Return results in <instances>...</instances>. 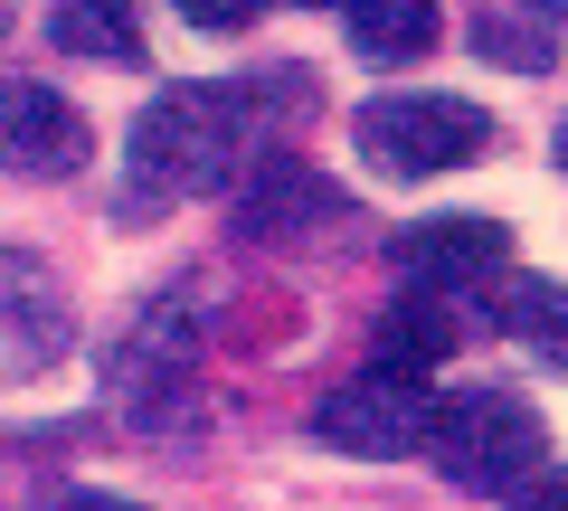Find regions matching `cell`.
Instances as JSON below:
<instances>
[{
  "label": "cell",
  "mask_w": 568,
  "mask_h": 511,
  "mask_svg": "<svg viewBox=\"0 0 568 511\" xmlns=\"http://www.w3.org/2000/svg\"><path fill=\"white\" fill-rule=\"evenodd\" d=\"M246 143H256L246 85H171V95H152L133 114V133H123V208L114 218L142 227L171 200H190V190H227Z\"/></svg>",
  "instance_id": "cell-1"
},
{
  "label": "cell",
  "mask_w": 568,
  "mask_h": 511,
  "mask_svg": "<svg viewBox=\"0 0 568 511\" xmlns=\"http://www.w3.org/2000/svg\"><path fill=\"white\" fill-rule=\"evenodd\" d=\"M351 143L379 181H436L493 152V114L465 95H369L351 104Z\"/></svg>",
  "instance_id": "cell-2"
},
{
  "label": "cell",
  "mask_w": 568,
  "mask_h": 511,
  "mask_svg": "<svg viewBox=\"0 0 568 511\" xmlns=\"http://www.w3.org/2000/svg\"><path fill=\"white\" fill-rule=\"evenodd\" d=\"M426 454H436V473L465 492H521L530 473H540V408L511 389H465L436 408V427H426Z\"/></svg>",
  "instance_id": "cell-3"
},
{
  "label": "cell",
  "mask_w": 568,
  "mask_h": 511,
  "mask_svg": "<svg viewBox=\"0 0 568 511\" xmlns=\"http://www.w3.org/2000/svg\"><path fill=\"white\" fill-rule=\"evenodd\" d=\"M77 341V313H67V285L48 275V256H20L0 246V389H29L67 360Z\"/></svg>",
  "instance_id": "cell-4"
},
{
  "label": "cell",
  "mask_w": 568,
  "mask_h": 511,
  "mask_svg": "<svg viewBox=\"0 0 568 511\" xmlns=\"http://www.w3.org/2000/svg\"><path fill=\"white\" fill-rule=\"evenodd\" d=\"M426 427H436L426 379H388V369H369V379H351V389H332L323 408H313V436H323V446H342V454H369V464L417 454Z\"/></svg>",
  "instance_id": "cell-5"
},
{
  "label": "cell",
  "mask_w": 568,
  "mask_h": 511,
  "mask_svg": "<svg viewBox=\"0 0 568 511\" xmlns=\"http://www.w3.org/2000/svg\"><path fill=\"white\" fill-rule=\"evenodd\" d=\"M85 152H95V133H85V114L58 95V85L0 76V171H20V181H67V171H85Z\"/></svg>",
  "instance_id": "cell-6"
},
{
  "label": "cell",
  "mask_w": 568,
  "mask_h": 511,
  "mask_svg": "<svg viewBox=\"0 0 568 511\" xmlns=\"http://www.w3.org/2000/svg\"><path fill=\"white\" fill-rule=\"evenodd\" d=\"M398 266L417 275V294H493L511 275V237L493 218H417L398 237Z\"/></svg>",
  "instance_id": "cell-7"
},
{
  "label": "cell",
  "mask_w": 568,
  "mask_h": 511,
  "mask_svg": "<svg viewBox=\"0 0 568 511\" xmlns=\"http://www.w3.org/2000/svg\"><path fill=\"white\" fill-rule=\"evenodd\" d=\"M332 181L323 171H304V162H256L246 171V200H237V237L246 246H284V237H304V227H323L332 218Z\"/></svg>",
  "instance_id": "cell-8"
},
{
  "label": "cell",
  "mask_w": 568,
  "mask_h": 511,
  "mask_svg": "<svg viewBox=\"0 0 568 511\" xmlns=\"http://www.w3.org/2000/svg\"><path fill=\"white\" fill-rule=\"evenodd\" d=\"M446 350H455L446 304H436V294H407V304L379 313V360H369V369H388V379H426V369H446Z\"/></svg>",
  "instance_id": "cell-9"
},
{
  "label": "cell",
  "mask_w": 568,
  "mask_h": 511,
  "mask_svg": "<svg viewBox=\"0 0 568 511\" xmlns=\"http://www.w3.org/2000/svg\"><path fill=\"white\" fill-rule=\"evenodd\" d=\"M351 10V48L369 67H417L436 48V0H342Z\"/></svg>",
  "instance_id": "cell-10"
},
{
  "label": "cell",
  "mask_w": 568,
  "mask_h": 511,
  "mask_svg": "<svg viewBox=\"0 0 568 511\" xmlns=\"http://www.w3.org/2000/svg\"><path fill=\"white\" fill-rule=\"evenodd\" d=\"M48 39H58L67 58L142 67V10L133 0H58V10H48Z\"/></svg>",
  "instance_id": "cell-11"
},
{
  "label": "cell",
  "mask_w": 568,
  "mask_h": 511,
  "mask_svg": "<svg viewBox=\"0 0 568 511\" xmlns=\"http://www.w3.org/2000/svg\"><path fill=\"white\" fill-rule=\"evenodd\" d=\"M503 331L521 350H540L549 369H568V285H549V275H511V285H503Z\"/></svg>",
  "instance_id": "cell-12"
},
{
  "label": "cell",
  "mask_w": 568,
  "mask_h": 511,
  "mask_svg": "<svg viewBox=\"0 0 568 511\" xmlns=\"http://www.w3.org/2000/svg\"><path fill=\"white\" fill-rule=\"evenodd\" d=\"M540 10H484V20H474V48H484V58H503V67H521V76H540L549 67V39H540Z\"/></svg>",
  "instance_id": "cell-13"
},
{
  "label": "cell",
  "mask_w": 568,
  "mask_h": 511,
  "mask_svg": "<svg viewBox=\"0 0 568 511\" xmlns=\"http://www.w3.org/2000/svg\"><path fill=\"white\" fill-rule=\"evenodd\" d=\"M256 10H265V0H181V20H190V29H219V39H237Z\"/></svg>",
  "instance_id": "cell-14"
},
{
  "label": "cell",
  "mask_w": 568,
  "mask_h": 511,
  "mask_svg": "<svg viewBox=\"0 0 568 511\" xmlns=\"http://www.w3.org/2000/svg\"><path fill=\"white\" fill-rule=\"evenodd\" d=\"M503 511H568V464H549V473H530V483L511 492Z\"/></svg>",
  "instance_id": "cell-15"
},
{
  "label": "cell",
  "mask_w": 568,
  "mask_h": 511,
  "mask_svg": "<svg viewBox=\"0 0 568 511\" xmlns=\"http://www.w3.org/2000/svg\"><path fill=\"white\" fill-rule=\"evenodd\" d=\"M39 511H142V502H114V492H48Z\"/></svg>",
  "instance_id": "cell-16"
},
{
  "label": "cell",
  "mask_w": 568,
  "mask_h": 511,
  "mask_svg": "<svg viewBox=\"0 0 568 511\" xmlns=\"http://www.w3.org/2000/svg\"><path fill=\"white\" fill-rule=\"evenodd\" d=\"M559 171H568V123H559Z\"/></svg>",
  "instance_id": "cell-17"
},
{
  "label": "cell",
  "mask_w": 568,
  "mask_h": 511,
  "mask_svg": "<svg viewBox=\"0 0 568 511\" xmlns=\"http://www.w3.org/2000/svg\"><path fill=\"white\" fill-rule=\"evenodd\" d=\"M0 39H10V0H0Z\"/></svg>",
  "instance_id": "cell-18"
},
{
  "label": "cell",
  "mask_w": 568,
  "mask_h": 511,
  "mask_svg": "<svg viewBox=\"0 0 568 511\" xmlns=\"http://www.w3.org/2000/svg\"><path fill=\"white\" fill-rule=\"evenodd\" d=\"M313 10H342V0H313Z\"/></svg>",
  "instance_id": "cell-19"
}]
</instances>
